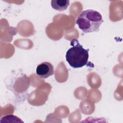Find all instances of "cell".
I'll use <instances>...</instances> for the list:
<instances>
[{
	"mask_svg": "<svg viewBox=\"0 0 123 123\" xmlns=\"http://www.w3.org/2000/svg\"><path fill=\"white\" fill-rule=\"evenodd\" d=\"M69 0H52L51 6L53 9L62 11L67 9L69 5Z\"/></svg>",
	"mask_w": 123,
	"mask_h": 123,
	"instance_id": "obj_4",
	"label": "cell"
},
{
	"mask_svg": "<svg viewBox=\"0 0 123 123\" xmlns=\"http://www.w3.org/2000/svg\"><path fill=\"white\" fill-rule=\"evenodd\" d=\"M72 47L66 51L65 59L69 65L74 68H81L88 64V49H85L78 40L74 39L71 42Z\"/></svg>",
	"mask_w": 123,
	"mask_h": 123,
	"instance_id": "obj_2",
	"label": "cell"
},
{
	"mask_svg": "<svg viewBox=\"0 0 123 123\" xmlns=\"http://www.w3.org/2000/svg\"><path fill=\"white\" fill-rule=\"evenodd\" d=\"M103 22L101 14L93 10L83 11L76 20L79 28L86 33L98 31Z\"/></svg>",
	"mask_w": 123,
	"mask_h": 123,
	"instance_id": "obj_1",
	"label": "cell"
},
{
	"mask_svg": "<svg viewBox=\"0 0 123 123\" xmlns=\"http://www.w3.org/2000/svg\"><path fill=\"white\" fill-rule=\"evenodd\" d=\"M36 74L40 78H47L54 74L53 66L49 62H43L37 65Z\"/></svg>",
	"mask_w": 123,
	"mask_h": 123,
	"instance_id": "obj_3",
	"label": "cell"
},
{
	"mask_svg": "<svg viewBox=\"0 0 123 123\" xmlns=\"http://www.w3.org/2000/svg\"><path fill=\"white\" fill-rule=\"evenodd\" d=\"M24 123L20 118L13 115H9L3 117L0 120V123Z\"/></svg>",
	"mask_w": 123,
	"mask_h": 123,
	"instance_id": "obj_5",
	"label": "cell"
}]
</instances>
